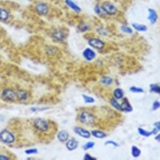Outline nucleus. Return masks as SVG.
Listing matches in <instances>:
<instances>
[{
  "label": "nucleus",
  "instance_id": "nucleus-1",
  "mask_svg": "<svg viewBox=\"0 0 160 160\" xmlns=\"http://www.w3.org/2000/svg\"><path fill=\"white\" fill-rule=\"evenodd\" d=\"M78 120L81 124L86 126H93L96 123V116L88 111H82L78 115Z\"/></svg>",
  "mask_w": 160,
  "mask_h": 160
},
{
  "label": "nucleus",
  "instance_id": "nucleus-2",
  "mask_svg": "<svg viewBox=\"0 0 160 160\" xmlns=\"http://www.w3.org/2000/svg\"><path fill=\"white\" fill-rule=\"evenodd\" d=\"M33 127L40 132L45 133L50 131L51 125L47 120L42 117H36L33 120Z\"/></svg>",
  "mask_w": 160,
  "mask_h": 160
},
{
  "label": "nucleus",
  "instance_id": "nucleus-3",
  "mask_svg": "<svg viewBox=\"0 0 160 160\" xmlns=\"http://www.w3.org/2000/svg\"><path fill=\"white\" fill-rule=\"evenodd\" d=\"M101 6L105 15L114 16L118 12V8H116V6L113 3L111 2H103L101 4Z\"/></svg>",
  "mask_w": 160,
  "mask_h": 160
},
{
  "label": "nucleus",
  "instance_id": "nucleus-4",
  "mask_svg": "<svg viewBox=\"0 0 160 160\" xmlns=\"http://www.w3.org/2000/svg\"><path fill=\"white\" fill-rule=\"evenodd\" d=\"M0 140L6 144H12L16 141V136L8 130H2L0 132Z\"/></svg>",
  "mask_w": 160,
  "mask_h": 160
},
{
  "label": "nucleus",
  "instance_id": "nucleus-5",
  "mask_svg": "<svg viewBox=\"0 0 160 160\" xmlns=\"http://www.w3.org/2000/svg\"><path fill=\"white\" fill-rule=\"evenodd\" d=\"M88 44H89V46H91L93 49H96V50H102L104 49L105 46V42L103 40H102L99 38H91V39H88Z\"/></svg>",
  "mask_w": 160,
  "mask_h": 160
},
{
  "label": "nucleus",
  "instance_id": "nucleus-6",
  "mask_svg": "<svg viewBox=\"0 0 160 160\" xmlns=\"http://www.w3.org/2000/svg\"><path fill=\"white\" fill-rule=\"evenodd\" d=\"M35 11L39 16H46L49 13L50 8L48 4L43 2H39L35 5Z\"/></svg>",
  "mask_w": 160,
  "mask_h": 160
},
{
  "label": "nucleus",
  "instance_id": "nucleus-7",
  "mask_svg": "<svg viewBox=\"0 0 160 160\" xmlns=\"http://www.w3.org/2000/svg\"><path fill=\"white\" fill-rule=\"evenodd\" d=\"M73 132L76 135L84 139H90L91 136V131L81 126H75L73 128Z\"/></svg>",
  "mask_w": 160,
  "mask_h": 160
},
{
  "label": "nucleus",
  "instance_id": "nucleus-8",
  "mask_svg": "<svg viewBox=\"0 0 160 160\" xmlns=\"http://www.w3.org/2000/svg\"><path fill=\"white\" fill-rule=\"evenodd\" d=\"M2 96L7 101H14L16 99V92L15 90L11 88H7L3 90Z\"/></svg>",
  "mask_w": 160,
  "mask_h": 160
},
{
  "label": "nucleus",
  "instance_id": "nucleus-9",
  "mask_svg": "<svg viewBox=\"0 0 160 160\" xmlns=\"http://www.w3.org/2000/svg\"><path fill=\"white\" fill-rule=\"evenodd\" d=\"M82 56L87 61H92L96 58V53L91 47H86L82 51Z\"/></svg>",
  "mask_w": 160,
  "mask_h": 160
},
{
  "label": "nucleus",
  "instance_id": "nucleus-10",
  "mask_svg": "<svg viewBox=\"0 0 160 160\" xmlns=\"http://www.w3.org/2000/svg\"><path fill=\"white\" fill-rule=\"evenodd\" d=\"M52 37L55 41L60 42L66 39V35L61 29H55L52 33Z\"/></svg>",
  "mask_w": 160,
  "mask_h": 160
},
{
  "label": "nucleus",
  "instance_id": "nucleus-11",
  "mask_svg": "<svg viewBox=\"0 0 160 160\" xmlns=\"http://www.w3.org/2000/svg\"><path fill=\"white\" fill-rule=\"evenodd\" d=\"M78 146H79V141L75 138L69 139L65 142V148L69 151H75L76 149H77Z\"/></svg>",
  "mask_w": 160,
  "mask_h": 160
},
{
  "label": "nucleus",
  "instance_id": "nucleus-12",
  "mask_svg": "<svg viewBox=\"0 0 160 160\" xmlns=\"http://www.w3.org/2000/svg\"><path fill=\"white\" fill-rule=\"evenodd\" d=\"M122 101L121 103V107L122 112H131L133 111V106H131L129 100L124 98Z\"/></svg>",
  "mask_w": 160,
  "mask_h": 160
},
{
  "label": "nucleus",
  "instance_id": "nucleus-13",
  "mask_svg": "<svg viewBox=\"0 0 160 160\" xmlns=\"http://www.w3.org/2000/svg\"><path fill=\"white\" fill-rule=\"evenodd\" d=\"M148 19L149 20L151 24H156V21H157L158 20L157 12H156L154 9H153V8H148Z\"/></svg>",
  "mask_w": 160,
  "mask_h": 160
},
{
  "label": "nucleus",
  "instance_id": "nucleus-14",
  "mask_svg": "<svg viewBox=\"0 0 160 160\" xmlns=\"http://www.w3.org/2000/svg\"><path fill=\"white\" fill-rule=\"evenodd\" d=\"M56 137H57L58 140H59L60 142L65 143L66 142L70 139V134L65 130H61V131H59V132L57 133Z\"/></svg>",
  "mask_w": 160,
  "mask_h": 160
},
{
  "label": "nucleus",
  "instance_id": "nucleus-15",
  "mask_svg": "<svg viewBox=\"0 0 160 160\" xmlns=\"http://www.w3.org/2000/svg\"><path fill=\"white\" fill-rule=\"evenodd\" d=\"M65 3L70 9L72 10L75 13H79L82 12V8L73 0H65Z\"/></svg>",
  "mask_w": 160,
  "mask_h": 160
},
{
  "label": "nucleus",
  "instance_id": "nucleus-16",
  "mask_svg": "<svg viewBox=\"0 0 160 160\" xmlns=\"http://www.w3.org/2000/svg\"><path fill=\"white\" fill-rule=\"evenodd\" d=\"M137 131L139 134L141 135L142 136H144V137H149V136H151V135L156 134L158 132H159V131H158L156 128H153L152 131H146L145 129H144V128H139L137 129Z\"/></svg>",
  "mask_w": 160,
  "mask_h": 160
},
{
  "label": "nucleus",
  "instance_id": "nucleus-17",
  "mask_svg": "<svg viewBox=\"0 0 160 160\" xmlns=\"http://www.w3.org/2000/svg\"><path fill=\"white\" fill-rule=\"evenodd\" d=\"M16 99H18L20 101H25L28 99V92L25 89H19L16 91Z\"/></svg>",
  "mask_w": 160,
  "mask_h": 160
},
{
  "label": "nucleus",
  "instance_id": "nucleus-18",
  "mask_svg": "<svg viewBox=\"0 0 160 160\" xmlns=\"http://www.w3.org/2000/svg\"><path fill=\"white\" fill-rule=\"evenodd\" d=\"M91 136H93L94 138H96V139H105V138L107 137V134L105 131H102V130H99V129H94L92 130L91 131Z\"/></svg>",
  "mask_w": 160,
  "mask_h": 160
},
{
  "label": "nucleus",
  "instance_id": "nucleus-19",
  "mask_svg": "<svg viewBox=\"0 0 160 160\" xmlns=\"http://www.w3.org/2000/svg\"><path fill=\"white\" fill-rule=\"evenodd\" d=\"M113 96L115 99L118 101H122L125 98V91L122 88H116L113 91Z\"/></svg>",
  "mask_w": 160,
  "mask_h": 160
},
{
  "label": "nucleus",
  "instance_id": "nucleus-20",
  "mask_svg": "<svg viewBox=\"0 0 160 160\" xmlns=\"http://www.w3.org/2000/svg\"><path fill=\"white\" fill-rule=\"evenodd\" d=\"M131 27L133 30L137 32H146L148 30V27L145 24H139V23L133 22L131 24Z\"/></svg>",
  "mask_w": 160,
  "mask_h": 160
},
{
  "label": "nucleus",
  "instance_id": "nucleus-21",
  "mask_svg": "<svg viewBox=\"0 0 160 160\" xmlns=\"http://www.w3.org/2000/svg\"><path fill=\"white\" fill-rule=\"evenodd\" d=\"M10 18V12L5 8H0V21H6Z\"/></svg>",
  "mask_w": 160,
  "mask_h": 160
},
{
  "label": "nucleus",
  "instance_id": "nucleus-22",
  "mask_svg": "<svg viewBox=\"0 0 160 160\" xmlns=\"http://www.w3.org/2000/svg\"><path fill=\"white\" fill-rule=\"evenodd\" d=\"M99 81L101 84L104 85V86H111V85L113 83V78L111 77H110V76H107V75L102 76V77L100 78Z\"/></svg>",
  "mask_w": 160,
  "mask_h": 160
},
{
  "label": "nucleus",
  "instance_id": "nucleus-23",
  "mask_svg": "<svg viewBox=\"0 0 160 160\" xmlns=\"http://www.w3.org/2000/svg\"><path fill=\"white\" fill-rule=\"evenodd\" d=\"M131 154L134 159L139 158L142 154V151L139 147L136 146H132L131 148Z\"/></svg>",
  "mask_w": 160,
  "mask_h": 160
},
{
  "label": "nucleus",
  "instance_id": "nucleus-24",
  "mask_svg": "<svg viewBox=\"0 0 160 160\" xmlns=\"http://www.w3.org/2000/svg\"><path fill=\"white\" fill-rule=\"evenodd\" d=\"M110 103H111V105L112 106V107L113 108V109H115L116 110H117V111H122H122L121 103L119 102L118 100L115 99L114 98H112L111 99V101H110Z\"/></svg>",
  "mask_w": 160,
  "mask_h": 160
},
{
  "label": "nucleus",
  "instance_id": "nucleus-25",
  "mask_svg": "<svg viewBox=\"0 0 160 160\" xmlns=\"http://www.w3.org/2000/svg\"><path fill=\"white\" fill-rule=\"evenodd\" d=\"M78 29H79V30L80 31V32L85 33L91 29V26H90L88 23L82 22V23H80V24H79V26H78Z\"/></svg>",
  "mask_w": 160,
  "mask_h": 160
},
{
  "label": "nucleus",
  "instance_id": "nucleus-26",
  "mask_svg": "<svg viewBox=\"0 0 160 160\" xmlns=\"http://www.w3.org/2000/svg\"><path fill=\"white\" fill-rule=\"evenodd\" d=\"M120 30H121L122 32L125 33V34L131 35L133 33V29L132 27L128 25H125V24L120 27Z\"/></svg>",
  "mask_w": 160,
  "mask_h": 160
},
{
  "label": "nucleus",
  "instance_id": "nucleus-27",
  "mask_svg": "<svg viewBox=\"0 0 160 160\" xmlns=\"http://www.w3.org/2000/svg\"><path fill=\"white\" fill-rule=\"evenodd\" d=\"M150 92L160 94V86L155 83H151L150 85Z\"/></svg>",
  "mask_w": 160,
  "mask_h": 160
},
{
  "label": "nucleus",
  "instance_id": "nucleus-28",
  "mask_svg": "<svg viewBox=\"0 0 160 160\" xmlns=\"http://www.w3.org/2000/svg\"><path fill=\"white\" fill-rule=\"evenodd\" d=\"M82 97L84 103L86 104H92V103H95V99L93 97L88 95V94H82Z\"/></svg>",
  "mask_w": 160,
  "mask_h": 160
},
{
  "label": "nucleus",
  "instance_id": "nucleus-29",
  "mask_svg": "<svg viewBox=\"0 0 160 160\" xmlns=\"http://www.w3.org/2000/svg\"><path fill=\"white\" fill-rule=\"evenodd\" d=\"M129 90L131 92L135 93V94H141V93H144L145 90L144 89L141 87H138L136 86H132L129 88Z\"/></svg>",
  "mask_w": 160,
  "mask_h": 160
},
{
  "label": "nucleus",
  "instance_id": "nucleus-30",
  "mask_svg": "<svg viewBox=\"0 0 160 160\" xmlns=\"http://www.w3.org/2000/svg\"><path fill=\"white\" fill-rule=\"evenodd\" d=\"M93 11H94L95 13H96V15H98V16H103V15H105V14L104 11H103L102 8V6L101 5H99V4H96V5L94 6V8H93Z\"/></svg>",
  "mask_w": 160,
  "mask_h": 160
},
{
  "label": "nucleus",
  "instance_id": "nucleus-31",
  "mask_svg": "<svg viewBox=\"0 0 160 160\" xmlns=\"http://www.w3.org/2000/svg\"><path fill=\"white\" fill-rule=\"evenodd\" d=\"M95 146V142L93 141H88L86 143H85L82 146V148L84 151H88L90 149L92 148Z\"/></svg>",
  "mask_w": 160,
  "mask_h": 160
},
{
  "label": "nucleus",
  "instance_id": "nucleus-32",
  "mask_svg": "<svg viewBox=\"0 0 160 160\" xmlns=\"http://www.w3.org/2000/svg\"><path fill=\"white\" fill-rule=\"evenodd\" d=\"M96 32H97L99 36H104V37H105V36L108 35V30H107L106 28H105L104 27H98L97 30H96Z\"/></svg>",
  "mask_w": 160,
  "mask_h": 160
},
{
  "label": "nucleus",
  "instance_id": "nucleus-33",
  "mask_svg": "<svg viewBox=\"0 0 160 160\" xmlns=\"http://www.w3.org/2000/svg\"><path fill=\"white\" fill-rule=\"evenodd\" d=\"M39 151H38L37 148H28L25 151V154L27 155H34L38 154Z\"/></svg>",
  "mask_w": 160,
  "mask_h": 160
},
{
  "label": "nucleus",
  "instance_id": "nucleus-34",
  "mask_svg": "<svg viewBox=\"0 0 160 160\" xmlns=\"http://www.w3.org/2000/svg\"><path fill=\"white\" fill-rule=\"evenodd\" d=\"M105 146H112L115 148H118L119 146V144L113 140H107L105 142Z\"/></svg>",
  "mask_w": 160,
  "mask_h": 160
},
{
  "label": "nucleus",
  "instance_id": "nucleus-35",
  "mask_svg": "<svg viewBox=\"0 0 160 160\" xmlns=\"http://www.w3.org/2000/svg\"><path fill=\"white\" fill-rule=\"evenodd\" d=\"M160 108V102L159 101H155L153 103L152 105V110L153 111H156Z\"/></svg>",
  "mask_w": 160,
  "mask_h": 160
},
{
  "label": "nucleus",
  "instance_id": "nucleus-36",
  "mask_svg": "<svg viewBox=\"0 0 160 160\" xmlns=\"http://www.w3.org/2000/svg\"><path fill=\"white\" fill-rule=\"evenodd\" d=\"M83 159L84 160H96L97 159H96V157H93V156H91V154H85L84 155V156H83Z\"/></svg>",
  "mask_w": 160,
  "mask_h": 160
},
{
  "label": "nucleus",
  "instance_id": "nucleus-37",
  "mask_svg": "<svg viewBox=\"0 0 160 160\" xmlns=\"http://www.w3.org/2000/svg\"><path fill=\"white\" fill-rule=\"evenodd\" d=\"M45 109L47 108H42V109H40L39 108H36V107H33V108H31V111H33V112H36V111H43V110H45Z\"/></svg>",
  "mask_w": 160,
  "mask_h": 160
},
{
  "label": "nucleus",
  "instance_id": "nucleus-38",
  "mask_svg": "<svg viewBox=\"0 0 160 160\" xmlns=\"http://www.w3.org/2000/svg\"><path fill=\"white\" fill-rule=\"evenodd\" d=\"M153 126H154V128H156V129L159 131H160V121L156 122V123H153Z\"/></svg>",
  "mask_w": 160,
  "mask_h": 160
},
{
  "label": "nucleus",
  "instance_id": "nucleus-39",
  "mask_svg": "<svg viewBox=\"0 0 160 160\" xmlns=\"http://www.w3.org/2000/svg\"><path fill=\"white\" fill-rule=\"evenodd\" d=\"M11 159V158L8 157V156H5V155L0 154V160H9Z\"/></svg>",
  "mask_w": 160,
  "mask_h": 160
},
{
  "label": "nucleus",
  "instance_id": "nucleus-40",
  "mask_svg": "<svg viewBox=\"0 0 160 160\" xmlns=\"http://www.w3.org/2000/svg\"><path fill=\"white\" fill-rule=\"evenodd\" d=\"M155 139H156V141L160 142V134H157L156 136H155Z\"/></svg>",
  "mask_w": 160,
  "mask_h": 160
},
{
  "label": "nucleus",
  "instance_id": "nucleus-41",
  "mask_svg": "<svg viewBox=\"0 0 160 160\" xmlns=\"http://www.w3.org/2000/svg\"><path fill=\"white\" fill-rule=\"evenodd\" d=\"M31 159H34V158H31V157L27 158V160H31Z\"/></svg>",
  "mask_w": 160,
  "mask_h": 160
}]
</instances>
